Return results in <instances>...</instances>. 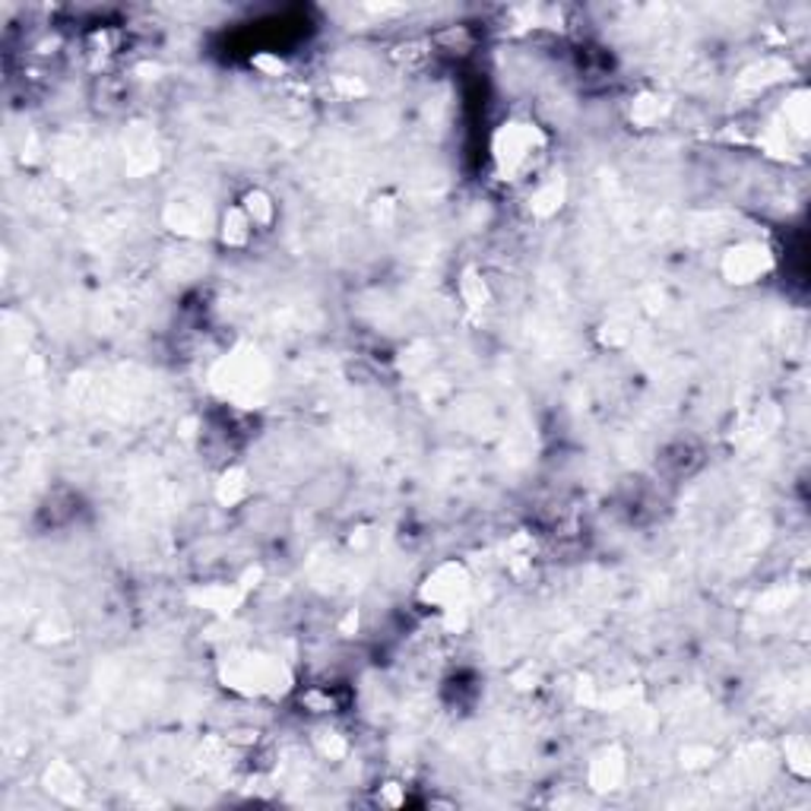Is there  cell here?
Wrapping results in <instances>:
<instances>
[{
  "label": "cell",
  "instance_id": "cell-2",
  "mask_svg": "<svg viewBox=\"0 0 811 811\" xmlns=\"http://www.w3.org/2000/svg\"><path fill=\"white\" fill-rule=\"evenodd\" d=\"M466 590H470L466 571H463L460 564H441V567L428 577V584H425L422 596H425L428 602L441 606V609H450L453 602H460V599H463V592Z\"/></svg>",
  "mask_w": 811,
  "mask_h": 811
},
{
  "label": "cell",
  "instance_id": "cell-1",
  "mask_svg": "<svg viewBox=\"0 0 811 811\" xmlns=\"http://www.w3.org/2000/svg\"><path fill=\"white\" fill-rule=\"evenodd\" d=\"M723 270L733 283H754L761 279L768 270H771V251L764 245H754V241H745L733 248L726 260H723Z\"/></svg>",
  "mask_w": 811,
  "mask_h": 811
}]
</instances>
